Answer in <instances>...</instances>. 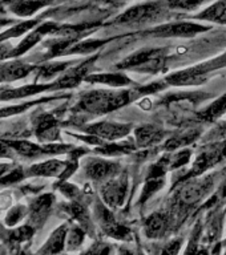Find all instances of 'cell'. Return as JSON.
I'll list each match as a JSON object with an SVG mask.
<instances>
[{
    "label": "cell",
    "instance_id": "9c48e42d",
    "mask_svg": "<svg viewBox=\"0 0 226 255\" xmlns=\"http://www.w3.org/2000/svg\"><path fill=\"white\" fill-rule=\"evenodd\" d=\"M52 203H53V195L52 194L40 195L39 198L35 199L31 203V207L28 211L29 213V218H28L29 223L28 225H31L33 229L43 226V223L45 222V219L49 215Z\"/></svg>",
    "mask_w": 226,
    "mask_h": 255
},
{
    "label": "cell",
    "instance_id": "484cf974",
    "mask_svg": "<svg viewBox=\"0 0 226 255\" xmlns=\"http://www.w3.org/2000/svg\"><path fill=\"white\" fill-rule=\"evenodd\" d=\"M33 227L31 225H25V226H21L19 229H16V230L11 231L9 234H8L7 239L8 242L11 246H20L23 242H27L29 239L32 238V235H33Z\"/></svg>",
    "mask_w": 226,
    "mask_h": 255
},
{
    "label": "cell",
    "instance_id": "30bf717a",
    "mask_svg": "<svg viewBox=\"0 0 226 255\" xmlns=\"http://www.w3.org/2000/svg\"><path fill=\"white\" fill-rule=\"evenodd\" d=\"M120 165L100 158H91L85 163V174L95 181H103L119 173Z\"/></svg>",
    "mask_w": 226,
    "mask_h": 255
},
{
    "label": "cell",
    "instance_id": "7a4b0ae2",
    "mask_svg": "<svg viewBox=\"0 0 226 255\" xmlns=\"http://www.w3.org/2000/svg\"><path fill=\"white\" fill-rule=\"evenodd\" d=\"M169 9L167 0L164 1H148V3L139 4L129 8L123 15H120L116 21L120 24H133V23H147L163 17V15Z\"/></svg>",
    "mask_w": 226,
    "mask_h": 255
},
{
    "label": "cell",
    "instance_id": "e575fe53",
    "mask_svg": "<svg viewBox=\"0 0 226 255\" xmlns=\"http://www.w3.org/2000/svg\"><path fill=\"white\" fill-rule=\"evenodd\" d=\"M12 49L13 48L11 47V44H7V43H0V61H3L5 59H9L11 57V53H12Z\"/></svg>",
    "mask_w": 226,
    "mask_h": 255
},
{
    "label": "cell",
    "instance_id": "5b68a950",
    "mask_svg": "<svg viewBox=\"0 0 226 255\" xmlns=\"http://www.w3.org/2000/svg\"><path fill=\"white\" fill-rule=\"evenodd\" d=\"M208 29H209V27H207V25L180 21V23L160 25L152 31V35L159 36V37H191V36H195L200 32L208 31Z\"/></svg>",
    "mask_w": 226,
    "mask_h": 255
},
{
    "label": "cell",
    "instance_id": "1f68e13d",
    "mask_svg": "<svg viewBox=\"0 0 226 255\" xmlns=\"http://www.w3.org/2000/svg\"><path fill=\"white\" fill-rule=\"evenodd\" d=\"M84 231L80 227H73L67 234V246L69 250H75L83 243Z\"/></svg>",
    "mask_w": 226,
    "mask_h": 255
},
{
    "label": "cell",
    "instance_id": "3957f363",
    "mask_svg": "<svg viewBox=\"0 0 226 255\" xmlns=\"http://www.w3.org/2000/svg\"><path fill=\"white\" fill-rule=\"evenodd\" d=\"M164 52L165 49H141L117 64V68L155 73L163 68Z\"/></svg>",
    "mask_w": 226,
    "mask_h": 255
},
{
    "label": "cell",
    "instance_id": "d4e9b609",
    "mask_svg": "<svg viewBox=\"0 0 226 255\" xmlns=\"http://www.w3.org/2000/svg\"><path fill=\"white\" fill-rule=\"evenodd\" d=\"M37 25V20H28V21H23L13 25V27L8 28L4 32L0 33V43L5 41L8 39H13V37H19V36L24 35L25 32L31 31L32 28Z\"/></svg>",
    "mask_w": 226,
    "mask_h": 255
},
{
    "label": "cell",
    "instance_id": "8992f818",
    "mask_svg": "<svg viewBox=\"0 0 226 255\" xmlns=\"http://www.w3.org/2000/svg\"><path fill=\"white\" fill-rule=\"evenodd\" d=\"M128 189V178L124 174L116 179H109L101 187V197L109 207H119L124 203Z\"/></svg>",
    "mask_w": 226,
    "mask_h": 255
},
{
    "label": "cell",
    "instance_id": "74e56055",
    "mask_svg": "<svg viewBox=\"0 0 226 255\" xmlns=\"http://www.w3.org/2000/svg\"><path fill=\"white\" fill-rule=\"evenodd\" d=\"M9 23H11V20H0V28H3L4 25H8Z\"/></svg>",
    "mask_w": 226,
    "mask_h": 255
},
{
    "label": "cell",
    "instance_id": "5bb4252c",
    "mask_svg": "<svg viewBox=\"0 0 226 255\" xmlns=\"http://www.w3.org/2000/svg\"><path fill=\"white\" fill-rule=\"evenodd\" d=\"M48 89H56V84H31V85H24L17 89H3L0 93V100H15L23 99L27 96H33Z\"/></svg>",
    "mask_w": 226,
    "mask_h": 255
},
{
    "label": "cell",
    "instance_id": "8d00e7d4",
    "mask_svg": "<svg viewBox=\"0 0 226 255\" xmlns=\"http://www.w3.org/2000/svg\"><path fill=\"white\" fill-rule=\"evenodd\" d=\"M12 149L5 139H0V157H11Z\"/></svg>",
    "mask_w": 226,
    "mask_h": 255
},
{
    "label": "cell",
    "instance_id": "6da1fadb",
    "mask_svg": "<svg viewBox=\"0 0 226 255\" xmlns=\"http://www.w3.org/2000/svg\"><path fill=\"white\" fill-rule=\"evenodd\" d=\"M136 96H137L136 91L88 92L80 99L77 111L91 113V115H104L127 105Z\"/></svg>",
    "mask_w": 226,
    "mask_h": 255
},
{
    "label": "cell",
    "instance_id": "9a60e30c",
    "mask_svg": "<svg viewBox=\"0 0 226 255\" xmlns=\"http://www.w3.org/2000/svg\"><path fill=\"white\" fill-rule=\"evenodd\" d=\"M49 0H9L8 8L12 13L20 17H29L41 8L47 7Z\"/></svg>",
    "mask_w": 226,
    "mask_h": 255
},
{
    "label": "cell",
    "instance_id": "83f0119b",
    "mask_svg": "<svg viewBox=\"0 0 226 255\" xmlns=\"http://www.w3.org/2000/svg\"><path fill=\"white\" fill-rule=\"evenodd\" d=\"M103 44V40H87V41H81V43L75 44L73 47L68 48L65 55H71V53H91V52L96 51L99 47H101Z\"/></svg>",
    "mask_w": 226,
    "mask_h": 255
},
{
    "label": "cell",
    "instance_id": "2e32d148",
    "mask_svg": "<svg viewBox=\"0 0 226 255\" xmlns=\"http://www.w3.org/2000/svg\"><path fill=\"white\" fill-rule=\"evenodd\" d=\"M165 131L153 125H143L136 129V142L139 147L153 146L163 141Z\"/></svg>",
    "mask_w": 226,
    "mask_h": 255
},
{
    "label": "cell",
    "instance_id": "ba28073f",
    "mask_svg": "<svg viewBox=\"0 0 226 255\" xmlns=\"http://www.w3.org/2000/svg\"><path fill=\"white\" fill-rule=\"evenodd\" d=\"M211 69V65H208V64L189 68L183 72L175 73V75L168 76L167 83L172 84V85H197V84L205 81L208 72Z\"/></svg>",
    "mask_w": 226,
    "mask_h": 255
},
{
    "label": "cell",
    "instance_id": "4dcf8cb0",
    "mask_svg": "<svg viewBox=\"0 0 226 255\" xmlns=\"http://www.w3.org/2000/svg\"><path fill=\"white\" fill-rule=\"evenodd\" d=\"M168 7L169 9H185V11H191L195 9L203 3L205 0H167Z\"/></svg>",
    "mask_w": 226,
    "mask_h": 255
},
{
    "label": "cell",
    "instance_id": "d6986e66",
    "mask_svg": "<svg viewBox=\"0 0 226 255\" xmlns=\"http://www.w3.org/2000/svg\"><path fill=\"white\" fill-rule=\"evenodd\" d=\"M5 141L16 153H19L20 155L27 157V158H36L39 155L45 154L43 146H39V145L25 141V139H5Z\"/></svg>",
    "mask_w": 226,
    "mask_h": 255
},
{
    "label": "cell",
    "instance_id": "cb8c5ba5",
    "mask_svg": "<svg viewBox=\"0 0 226 255\" xmlns=\"http://www.w3.org/2000/svg\"><path fill=\"white\" fill-rule=\"evenodd\" d=\"M226 112V93L220 97L219 100H216L215 103L212 104L211 107L205 109L203 113H200V119L204 121H215L216 119H219L220 116H223Z\"/></svg>",
    "mask_w": 226,
    "mask_h": 255
},
{
    "label": "cell",
    "instance_id": "4316f807",
    "mask_svg": "<svg viewBox=\"0 0 226 255\" xmlns=\"http://www.w3.org/2000/svg\"><path fill=\"white\" fill-rule=\"evenodd\" d=\"M68 63H49L44 64L39 68V75L37 77L43 80H48L53 77V76L59 75L61 72H64L67 69Z\"/></svg>",
    "mask_w": 226,
    "mask_h": 255
},
{
    "label": "cell",
    "instance_id": "ab89813d",
    "mask_svg": "<svg viewBox=\"0 0 226 255\" xmlns=\"http://www.w3.org/2000/svg\"><path fill=\"white\" fill-rule=\"evenodd\" d=\"M96 1H108V0H96Z\"/></svg>",
    "mask_w": 226,
    "mask_h": 255
},
{
    "label": "cell",
    "instance_id": "836d02e7",
    "mask_svg": "<svg viewBox=\"0 0 226 255\" xmlns=\"http://www.w3.org/2000/svg\"><path fill=\"white\" fill-rule=\"evenodd\" d=\"M24 177H25V174H24L23 169L17 167V169H13V170L9 171L8 174L0 177V185H11V183L19 182Z\"/></svg>",
    "mask_w": 226,
    "mask_h": 255
},
{
    "label": "cell",
    "instance_id": "44dd1931",
    "mask_svg": "<svg viewBox=\"0 0 226 255\" xmlns=\"http://www.w3.org/2000/svg\"><path fill=\"white\" fill-rule=\"evenodd\" d=\"M195 19L200 20H209L215 23L226 24V0H220L205 11L201 12L200 15L195 16Z\"/></svg>",
    "mask_w": 226,
    "mask_h": 255
},
{
    "label": "cell",
    "instance_id": "d6a6232c",
    "mask_svg": "<svg viewBox=\"0 0 226 255\" xmlns=\"http://www.w3.org/2000/svg\"><path fill=\"white\" fill-rule=\"evenodd\" d=\"M43 101H47V100H41V101H33V103H27L21 104V105H12V107L1 108L0 109V119H4V117H11L13 115H17V113H21L23 111H25L27 108H29L33 104L43 103Z\"/></svg>",
    "mask_w": 226,
    "mask_h": 255
},
{
    "label": "cell",
    "instance_id": "f35d334b",
    "mask_svg": "<svg viewBox=\"0 0 226 255\" xmlns=\"http://www.w3.org/2000/svg\"><path fill=\"white\" fill-rule=\"evenodd\" d=\"M128 0H108V3H112V4H120V3H125Z\"/></svg>",
    "mask_w": 226,
    "mask_h": 255
},
{
    "label": "cell",
    "instance_id": "d590c367",
    "mask_svg": "<svg viewBox=\"0 0 226 255\" xmlns=\"http://www.w3.org/2000/svg\"><path fill=\"white\" fill-rule=\"evenodd\" d=\"M208 137H209V138H211V137H213V138H215V137L216 138H226V123L221 124V125H220L216 130L212 131Z\"/></svg>",
    "mask_w": 226,
    "mask_h": 255
},
{
    "label": "cell",
    "instance_id": "ffe728a7",
    "mask_svg": "<svg viewBox=\"0 0 226 255\" xmlns=\"http://www.w3.org/2000/svg\"><path fill=\"white\" fill-rule=\"evenodd\" d=\"M88 83H97L109 85V87H124L132 84V80L121 73H99V75H91L85 77Z\"/></svg>",
    "mask_w": 226,
    "mask_h": 255
},
{
    "label": "cell",
    "instance_id": "7402d4cb",
    "mask_svg": "<svg viewBox=\"0 0 226 255\" xmlns=\"http://www.w3.org/2000/svg\"><path fill=\"white\" fill-rule=\"evenodd\" d=\"M200 134H201V130H197V129L184 131V133H180V134L168 139L164 147H165V150H176V149H180V147L187 146L189 143L195 142L196 139L200 137Z\"/></svg>",
    "mask_w": 226,
    "mask_h": 255
},
{
    "label": "cell",
    "instance_id": "f1b7e54d",
    "mask_svg": "<svg viewBox=\"0 0 226 255\" xmlns=\"http://www.w3.org/2000/svg\"><path fill=\"white\" fill-rule=\"evenodd\" d=\"M133 149V145L129 141H124V142L112 143V145H107L104 147H97L96 151H100L105 155H117L123 154V153H129Z\"/></svg>",
    "mask_w": 226,
    "mask_h": 255
},
{
    "label": "cell",
    "instance_id": "e0dca14e",
    "mask_svg": "<svg viewBox=\"0 0 226 255\" xmlns=\"http://www.w3.org/2000/svg\"><path fill=\"white\" fill-rule=\"evenodd\" d=\"M67 162L59 159H48L45 162L36 163L29 167L27 175H36V177H56L61 175L67 169Z\"/></svg>",
    "mask_w": 226,
    "mask_h": 255
},
{
    "label": "cell",
    "instance_id": "603a6c76",
    "mask_svg": "<svg viewBox=\"0 0 226 255\" xmlns=\"http://www.w3.org/2000/svg\"><path fill=\"white\" fill-rule=\"evenodd\" d=\"M165 183V179H164V174L157 175V174H149L147 178V182L144 185L143 193H141V197L139 199V203H145L148 199L151 198L152 195L155 194L156 191H159L161 187L164 186Z\"/></svg>",
    "mask_w": 226,
    "mask_h": 255
},
{
    "label": "cell",
    "instance_id": "ac0fdd59",
    "mask_svg": "<svg viewBox=\"0 0 226 255\" xmlns=\"http://www.w3.org/2000/svg\"><path fill=\"white\" fill-rule=\"evenodd\" d=\"M67 226H65V225L57 227V229L52 233V235L49 237L47 243L44 245L43 249L39 251L40 254H56V253H60V251L64 249L65 239H67Z\"/></svg>",
    "mask_w": 226,
    "mask_h": 255
},
{
    "label": "cell",
    "instance_id": "7c38bea8",
    "mask_svg": "<svg viewBox=\"0 0 226 255\" xmlns=\"http://www.w3.org/2000/svg\"><path fill=\"white\" fill-rule=\"evenodd\" d=\"M35 69L33 65L24 64L21 61H8L0 64V83H11L24 79Z\"/></svg>",
    "mask_w": 226,
    "mask_h": 255
},
{
    "label": "cell",
    "instance_id": "4fadbf2b",
    "mask_svg": "<svg viewBox=\"0 0 226 255\" xmlns=\"http://www.w3.org/2000/svg\"><path fill=\"white\" fill-rule=\"evenodd\" d=\"M169 227V217L167 213H153L144 223V233L148 238H161Z\"/></svg>",
    "mask_w": 226,
    "mask_h": 255
},
{
    "label": "cell",
    "instance_id": "f546056e",
    "mask_svg": "<svg viewBox=\"0 0 226 255\" xmlns=\"http://www.w3.org/2000/svg\"><path fill=\"white\" fill-rule=\"evenodd\" d=\"M27 207L23 206V205H17V206L12 207L11 210L7 213V217H5V225L7 226L17 225L27 215Z\"/></svg>",
    "mask_w": 226,
    "mask_h": 255
},
{
    "label": "cell",
    "instance_id": "52a82bcc",
    "mask_svg": "<svg viewBox=\"0 0 226 255\" xmlns=\"http://www.w3.org/2000/svg\"><path fill=\"white\" fill-rule=\"evenodd\" d=\"M85 131L92 135H97L103 139L116 141V139H120L131 131V125L103 121V123L89 125V127L85 128Z\"/></svg>",
    "mask_w": 226,
    "mask_h": 255
},
{
    "label": "cell",
    "instance_id": "277c9868",
    "mask_svg": "<svg viewBox=\"0 0 226 255\" xmlns=\"http://www.w3.org/2000/svg\"><path fill=\"white\" fill-rule=\"evenodd\" d=\"M191 179V182H188L185 186L180 190L179 201L183 205H195L203 199L205 195L211 191V189L215 185L216 177L215 175H207L204 178Z\"/></svg>",
    "mask_w": 226,
    "mask_h": 255
},
{
    "label": "cell",
    "instance_id": "8fae6325",
    "mask_svg": "<svg viewBox=\"0 0 226 255\" xmlns=\"http://www.w3.org/2000/svg\"><path fill=\"white\" fill-rule=\"evenodd\" d=\"M57 28L55 23H44L40 27H37L33 32H31L25 39L19 44V47H16L15 49H12L11 57H17V56L23 55L27 51H29L32 47H35L36 44L39 43L40 40L43 39L47 33H53L55 29Z\"/></svg>",
    "mask_w": 226,
    "mask_h": 255
}]
</instances>
